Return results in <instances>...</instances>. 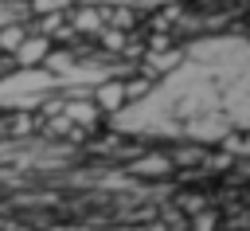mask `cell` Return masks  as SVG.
<instances>
[{"instance_id": "1", "label": "cell", "mask_w": 250, "mask_h": 231, "mask_svg": "<svg viewBox=\"0 0 250 231\" xmlns=\"http://www.w3.org/2000/svg\"><path fill=\"white\" fill-rule=\"evenodd\" d=\"M125 98H129V94H125L121 82H109V78H105V82L94 86V106H98V110H121Z\"/></svg>"}, {"instance_id": "2", "label": "cell", "mask_w": 250, "mask_h": 231, "mask_svg": "<svg viewBox=\"0 0 250 231\" xmlns=\"http://www.w3.org/2000/svg\"><path fill=\"white\" fill-rule=\"evenodd\" d=\"M16 59H20L23 67H35L39 59H47V39H39V35H27V39L16 47Z\"/></svg>"}, {"instance_id": "3", "label": "cell", "mask_w": 250, "mask_h": 231, "mask_svg": "<svg viewBox=\"0 0 250 231\" xmlns=\"http://www.w3.org/2000/svg\"><path fill=\"white\" fill-rule=\"evenodd\" d=\"M23 39H27V35H23L20 27H0V47H4V51H16Z\"/></svg>"}]
</instances>
